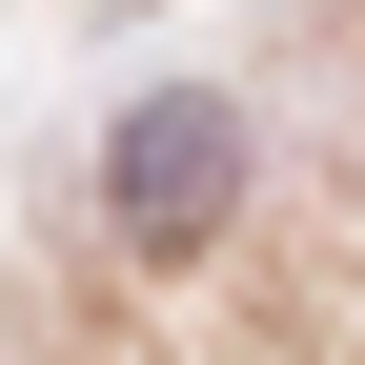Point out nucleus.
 Instances as JSON below:
<instances>
[{
	"label": "nucleus",
	"instance_id": "nucleus-1",
	"mask_svg": "<svg viewBox=\"0 0 365 365\" xmlns=\"http://www.w3.org/2000/svg\"><path fill=\"white\" fill-rule=\"evenodd\" d=\"M122 223H143V244H203V223H223V102L122 122Z\"/></svg>",
	"mask_w": 365,
	"mask_h": 365
}]
</instances>
